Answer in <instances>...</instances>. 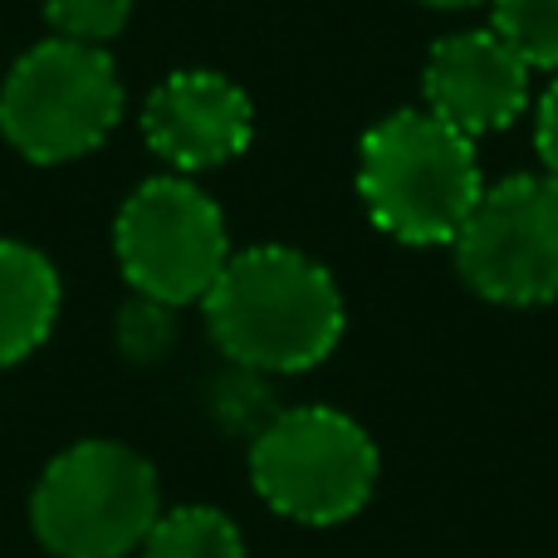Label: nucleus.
I'll list each match as a JSON object with an SVG mask.
<instances>
[{
  "mask_svg": "<svg viewBox=\"0 0 558 558\" xmlns=\"http://www.w3.org/2000/svg\"><path fill=\"white\" fill-rule=\"evenodd\" d=\"M137 558H245V539L231 514L211 505H182L157 514Z\"/></svg>",
  "mask_w": 558,
  "mask_h": 558,
  "instance_id": "9b49d317",
  "label": "nucleus"
},
{
  "mask_svg": "<svg viewBox=\"0 0 558 558\" xmlns=\"http://www.w3.org/2000/svg\"><path fill=\"white\" fill-rule=\"evenodd\" d=\"M113 338H118V353L133 357V363H162L177 343V308L133 294L123 308H118Z\"/></svg>",
  "mask_w": 558,
  "mask_h": 558,
  "instance_id": "4468645a",
  "label": "nucleus"
},
{
  "mask_svg": "<svg viewBox=\"0 0 558 558\" xmlns=\"http://www.w3.org/2000/svg\"><path fill=\"white\" fill-rule=\"evenodd\" d=\"M113 260L128 289L167 308L202 304L231 260V226L196 177H147L113 216Z\"/></svg>",
  "mask_w": 558,
  "mask_h": 558,
  "instance_id": "39448f33",
  "label": "nucleus"
},
{
  "mask_svg": "<svg viewBox=\"0 0 558 558\" xmlns=\"http://www.w3.org/2000/svg\"><path fill=\"white\" fill-rule=\"evenodd\" d=\"M64 304L59 270L39 245L0 235V367L25 363L49 343Z\"/></svg>",
  "mask_w": 558,
  "mask_h": 558,
  "instance_id": "9d476101",
  "label": "nucleus"
},
{
  "mask_svg": "<svg viewBox=\"0 0 558 558\" xmlns=\"http://www.w3.org/2000/svg\"><path fill=\"white\" fill-rule=\"evenodd\" d=\"M162 514V485L143 451L108 436L74 441L29 495V530L54 558H128Z\"/></svg>",
  "mask_w": 558,
  "mask_h": 558,
  "instance_id": "20e7f679",
  "label": "nucleus"
},
{
  "mask_svg": "<svg viewBox=\"0 0 558 558\" xmlns=\"http://www.w3.org/2000/svg\"><path fill=\"white\" fill-rule=\"evenodd\" d=\"M137 0H39L45 25L54 39H74V45L108 49L128 29Z\"/></svg>",
  "mask_w": 558,
  "mask_h": 558,
  "instance_id": "ddd939ff",
  "label": "nucleus"
},
{
  "mask_svg": "<svg viewBox=\"0 0 558 558\" xmlns=\"http://www.w3.org/2000/svg\"><path fill=\"white\" fill-rule=\"evenodd\" d=\"M456 270L481 299L534 308L558 299V177L514 172L490 182L451 241Z\"/></svg>",
  "mask_w": 558,
  "mask_h": 558,
  "instance_id": "0eeeda50",
  "label": "nucleus"
},
{
  "mask_svg": "<svg viewBox=\"0 0 558 558\" xmlns=\"http://www.w3.org/2000/svg\"><path fill=\"white\" fill-rule=\"evenodd\" d=\"M143 143L177 177L235 162L255 143V104L221 69H172L143 98Z\"/></svg>",
  "mask_w": 558,
  "mask_h": 558,
  "instance_id": "6e6552de",
  "label": "nucleus"
},
{
  "mask_svg": "<svg viewBox=\"0 0 558 558\" xmlns=\"http://www.w3.org/2000/svg\"><path fill=\"white\" fill-rule=\"evenodd\" d=\"M216 348L245 373H308L338 348L348 324L338 279L294 245L231 251L202 299Z\"/></svg>",
  "mask_w": 558,
  "mask_h": 558,
  "instance_id": "f257e3e1",
  "label": "nucleus"
},
{
  "mask_svg": "<svg viewBox=\"0 0 558 558\" xmlns=\"http://www.w3.org/2000/svg\"><path fill=\"white\" fill-rule=\"evenodd\" d=\"M534 153H539L544 172L558 177V74L549 78L539 108H534Z\"/></svg>",
  "mask_w": 558,
  "mask_h": 558,
  "instance_id": "2eb2a0df",
  "label": "nucleus"
},
{
  "mask_svg": "<svg viewBox=\"0 0 558 558\" xmlns=\"http://www.w3.org/2000/svg\"><path fill=\"white\" fill-rule=\"evenodd\" d=\"M481 192L475 143L426 108H397L357 143L367 221L402 245H451Z\"/></svg>",
  "mask_w": 558,
  "mask_h": 558,
  "instance_id": "f03ea898",
  "label": "nucleus"
},
{
  "mask_svg": "<svg viewBox=\"0 0 558 558\" xmlns=\"http://www.w3.org/2000/svg\"><path fill=\"white\" fill-rule=\"evenodd\" d=\"M123 74L113 54L74 39H35L0 78V137L29 167L94 157L123 123Z\"/></svg>",
  "mask_w": 558,
  "mask_h": 558,
  "instance_id": "7ed1b4c3",
  "label": "nucleus"
},
{
  "mask_svg": "<svg viewBox=\"0 0 558 558\" xmlns=\"http://www.w3.org/2000/svg\"><path fill=\"white\" fill-rule=\"evenodd\" d=\"M251 481L284 520L343 524L377 485V446L338 407H289L255 432Z\"/></svg>",
  "mask_w": 558,
  "mask_h": 558,
  "instance_id": "423d86ee",
  "label": "nucleus"
},
{
  "mask_svg": "<svg viewBox=\"0 0 558 558\" xmlns=\"http://www.w3.org/2000/svg\"><path fill=\"white\" fill-rule=\"evenodd\" d=\"M530 78L534 69L514 54V45L500 29H456V35L436 39L426 54V113L451 123L471 143L485 133H505L530 108Z\"/></svg>",
  "mask_w": 558,
  "mask_h": 558,
  "instance_id": "1a4fd4ad",
  "label": "nucleus"
},
{
  "mask_svg": "<svg viewBox=\"0 0 558 558\" xmlns=\"http://www.w3.org/2000/svg\"><path fill=\"white\" fill-rule=\"evenodd\" d=\"M490 29H500L530 69L558 74V0H490Z\"/></svg>",
  "mask_w": 558,
  "mask_h": 558,
  "instance_id": "f8f14e48",
  "label": "nucleus"
},
{
  "mask_svg": "<svg viewBox=\"0 0 558 558\" xmlns=\"http://www.w3.org/2000/svg\"><path fill=\"white\" fill-rule=\"evenodd\" d=\"M432 10H471V5H485V0H422Z\"/></svg>",
  "mask_w": 558,
  "mask_h": 558,
  "instance_id": "dca6fc26",
  "label": "nucleus"
}]
</instances>
